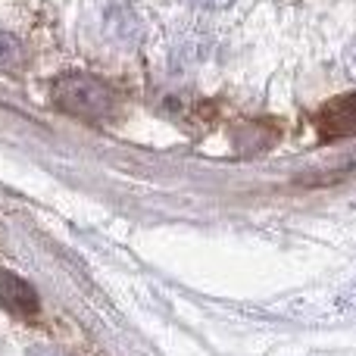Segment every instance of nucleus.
<instances>
[{"label":"nucleus","instance_id":"39448f33","mask_svg":"<svg viewBox=\"0 0 356 356\" xmlns=\"http://www.w3.org/2000/svg\"><path fill=\"white\" fill-rule=\"evenodd\" d=\"M194 3L207 6V10H222V6H228V3H232V0H194Z\"/></svg>","mask_w":356,"mask_h":356},{"label":"nucleus","instance_id":"f257e3e1","mask_svg":"<svg viewBox=\"0 0 356 356\" xmlns=\"http://www.w3.org/2000/svg\"><path fill=\"white\" fill-rule=\"evenodd\" d=\"M54 104L66 116L100 122V119H110L116 113V94L110 91L106 81L94 79V75L66 72L54 81Z\"/></svg>","mask_w":356,"mask_h":356},{"label":"nucleus","instance_id":"423d86ee","mask_svg":"<svg viewBox=\"0 0 356 356\" xmlns=\"http://www.w3.org/2000/svg\"><path fill=\"white\" fill-rule=\"evenodd\" d=\"M29 356H63L60 350H50V347H38V350H31Z\"/></svg>","mask_w":356,"mask_h":356},{"label":"nucleus","instance_id":"7ed1b4c3","mask_svg":"<svg viewBox=\"0 0 356 356\" xmlns=\"http://www.w3.org/2000/svg\"><path fill=\"white\" fill-rule=\"evenodd\" d=\"M0 303L19 319H35L38 309H41L38 291L25 278H19L16 272H0Z\"/></svg>","mask_w":356,"mask_h":356},{"label":"nucleus","instance_id":"20e7f679","mask_svg":"<svg viewBox=\"0 0 356 356\" xmlns=\"http://www.w3.org/2000/svg\"><path fill=\"white\" fill-rule=\"evenodd\" d=\"M25 66V47L16 35L0 29V69H22Z\"/></svg>","mask_w":356,"mask_h":356},{"label":"nucleus","instance_id":"f03ea898","mask_svg":"<svg viewBox=\"0 0 356 356\" xmlns=\"http://www.w3.org/2000/svg\"><path fill=\"white\" fill-rule=\"evenodd\" d=\"M316 129L325 141H341V138H356V94L328 100L316 116Z\"/></svg>","mask_w":356,"mask_h":356}]
</instances>
